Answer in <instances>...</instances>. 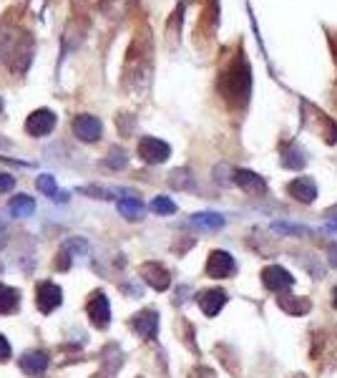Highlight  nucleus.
Instances as JSON below:
<instances>
[{"mask_svg":"<svg viewBox=\"0 0 337 378\" xmlns=\"http://www.w3.org/2000/svg\"><path fill=\"white\" fill-rule=\"evenodd\" d=\"M138 157L146 164H164L171 157V146L157 136H144L138 141Z\"/></svg>","mask_w":337,"mask_h":378,"instance_id":"3","label":"nucleus"},{"mask_svg":"<svg viewBox=\"0 0 337 378\" xmlns=\"http://www.w3.org/2000/svg\"><path fill=\"white\" fill-rule=\"evenodd\" d=\"M280 305H282L285 310H287V313H292V315H302V313H307V310L313 308V305H310L307 300H302V298H289V300H280Z\"/></svg>","mask_w":337,"mask_h":378,"instance_id":"22","label":"nucleus"},{"mask_svg":"<svg viewBox=\"0 0 337 378\" xmlns=\"http://www.w3.org/2000/svg\"><path fill=\"white\" fill-rule=\"evenodd\" d=\"M126 162H129V157H126V151H124V149H119V146H113V149L108 151L106 167H111V169H121V167H126Z\"/></svg>","mask_w":337,"mask_h":378,"instance_id":"24","label":"nucleus"},{"mask_svg":"<svg viewBox=\"0 0 337 378\" xmlns=\"http://www.w3.org/2000/svg\"><path fill=\"white\" fill-rule=\"evenodd\" d=\"M189 378H214V371H209V368H194Z\"/></svg>","mask_w":337,"mask_h":378,"instance_id":"29","label":"nucleus"},{"mask_svg":"<svg viewBox=\"0 0 337 378\" xmlns=\"http://www.w3.org/2000/svg\"><path fill=\"white\" fill-rule=\"evenodd\" d=\"M131 328L141 338L154 340L159 333V313L157 310H141L131 318Z\"/></svg>","mask_w":337,"mask_h":378,"instance_id":"9","label":"nucleus"},{"mask_svg":"<svg viewBox=\"0 0 337 378\" xmlns=\"http://www.w3.org/2000/svg\"><path fill=\"white\" fill-rule=\"evenodd\" d=\"M48 368V353L45 351H28L20 356V371L28 376H41Z\"/></svg>","mask_w":337,"mask_h":378,"instance_id":"14","label":"nucleus"},{"mask_svg":"<svg viewBox=\"0 0 337 378\" xmlns=\"http://www.w3.org/2000/svg\"><path fill=\"white\" fill-rule=\"evenodd\" d=\"M36 187L41 195L50 197L53 202H69V192H58V184H56V176L53 174H41L36 179Z\"/></svg>","mask_w":337,"mask_h":378,"instance_id":"17","label":"nucleus"},{"mask_svg":"<svg viewBox=\"0 0 337 378\" xmlns=\"http://www.w3.org/2000/svg\"><path fill=\"white\" fill-rule=\"evenodd\" d=\"M196 300H199L201 313L209 315V318H214V315L222 313V308L227 305V293L224 290H204Z\"/></svg>","mask_w":337,"mask_h":378,"instance_id":"13","label":"nucleus"},{"mask_svg":"<svg viewBox=\"0 0 337 378\" xmlns=\"http://www.w3.org/2000/svg\"><path fill=\"white\" fill-rule=\"evenodd\" d=\"M287 192L292 200L302 202V204H310V202L317 200V184L310 179V176H297L287 184Z\"/></svg>","mask_w":337,"mask_h":378,"instance_id":"11","label":"nucleus"},{"mask_svg":"<svg viewBox=\"0 0 337 378\" xmlns=\"http://www.w3.org/2000/svg\"><path fill=\"white\" fill-rule=\"evenodd\" d=\"M141 277H144V283H149L159 293H164L171 285V275L162 262H144L141 265Z\"/></svg>","mask_w":337,"mask_h":378,"instance_id":"10","label":"nucleus"},{"mask_svg":"<svg viewBox=\"0 0 337 378\" xmlns=\"http://www.w3.org/2000/svg\"><path fill=\"white\" fill-rule=\"evenodd\" d=\"M119 214L121 217H126V220H131V222H138V220H144V214H146V207H144V202L136 200V197H126V200H119Z\"/></svg>","mask_w":337,"mask_h":378,"instance_id":"18","label":"nucleus"},{"mask_svg":"<svg viewBox=\"0 0 337 378\" xmlns=\"http://www.w3.org/2000/svg\"><path fill=\"white\" fill-rule=\"evenodd\" d=\"M23 41H28V38H25L18 28H6V31L0 33V58H3L8 66H13V58H20V53L31 61V46L23 48Z\"/></svg>","mask_w":337,"mask_h":378,"instance_id":"1","label":"nucleus"},{"mask_svg":"<svg viewBox=\"0 0 337 378\" xmlns=\"http://www.w3.org/2000/svg\"><path fill=\"white\" fill-rule=\"evenodd\" d=\"M282 164H285V167H289V169H300V167H305V157H302V151L297 149V146H289V149L285 151V159H282Z\"/></svg>","mask_w":337,"mask_h":378,"instance_id":"23","label":"nucleus"},{"mask_svg":"<svg viewBox=\"0 0 337 378\" xmlns=\"http://www.w3.org/2000/svg\"><path fill=\"white\" fill-rule=\"evenodd\" d=\"M327 262H330V267H337V245H330V250H327Z\"/></svg>","mask_w":337,"mask_h":378,"instance_id":"30","label":"nucleus"},{"mask_svg":"<svg viewBox=\"0 0 337 378\" xmlns=\"http://www.w3.org/2000/svg\"><path fill=\"white\" fill-rule=\"evenodd\" d=\"M151 209L157 214H174L176 212V204L168 197H154V202H151Z\"/></svg>","mask_w":337,"mask_h":378,"instance_id":"25","label":"nucleus"},{"mask_svg":"<svg viewBox=\"0 0 337 378\" xmlns=\"http://www.w3.org/2000/svg\"><path fill=\"white\" fill-rule=\"evenodd\" d=\"M15 187V176L6 174V172H0V195H6L10 189Z\"/></svg>","mask_w":337,"mask_h":378,"instance_id":"26","label":"nucleus"},{"mask_svg":"<svg viewBox=\"0 0 337 378\" xmlns=\"http://www.w3.org/2000/svg\"><path fill=\"white\" fill-rule=\"evenodd\" d=\"M88 250V245L83 242L81 237H73V239H69L66 245L58 250V255H56V267L58 270H69L71 267V262H73V252H86Z\"/></svg>","mask_w":337,"mask_h":378,"instance_id":"15","label":"nucleus"},{"mask_svg":"<svg viewBox=\"0 0 337 378\" xmlns=\"http://www.w3.org/2000/svg\"><path fill=\"white\" fill-rule=\"evenodd\" d=\"M168 184L174 189H194V179L189 169H174L168 176Z\"/></svg>","mask_w":337,"mask_h":378,"instance_id":"21","label":"nucleus"},{"mask_svg":"<svg viewBox=\"0 0 337 378\" xmlns=\"http://www.w3.org/2000/svg\"><path fill=\"white\" fill-rule=\"evenodd\" d=\"M8 212H10L13 217H18V220H25V217H31V214L36 212V202H33V197H28V195H18L10 200Z\"/></svg>","mask_w":337,"mask_h":378,"instance_id":"19","label":"nucleus"},{"mask_svg":"<svg viewBox=\"0 0 337 378\" xmlns=\"http://www.w3.org/2000/svg\"><path fill=\"white\" fill-rule=\"evenodd\" d=\"M56 129V113L50 108H36L25 121V132L31 136H48Z\"/></svg>","mask_w":337,"mask_h":378,"instance_id":"4","label":"nucleus"},{"mask_svg":"<svg viewBox=\"0 0 337 378\" xmlns=\"http://www.w3.org/2000/svg\"><path fill=\"white\" fill-rule=\"evenodd\" d=\"M86 313L96 328H108V323H111V305H108V298L103 295V293H94L86 305Z\"/></svg>","mask_w":337,"mask_h":378,"instance_id":"7","label":"nucleus"},{"mask_svg":"<svg viewBox=\"0 0 337 378\" xmlns=\"http://www.w3.org/2000/svg\"><path fill=\"white\" fill-rule=\"evenodd\" d=\"M262 283L272 293H285V290H289L294 285V277L285 267H280V265H269L262 272Z\"/></svg>","mask_w":337,"mask_h":378,"instance_id":"8","label":"nucleus"},{"mask_svg":"<svg viewBox=\"0 0 337 378\" xmlns=\"http://www.w3.org/2000/svg\"><path fill=\"white\" fill-rule=\"evenodd\" d=\"M277 230H282V232H292V234H305L307 230L305 227H294V225H275Z\"/></svg>","mask_w":337,"mask_h":378,"instance_id":"28","label":"nucleus"},{"mask_svg":"<svg viewBox=\"0 0 337 378\" xmlns=\"http://www.w3.org/2000/svg\"><path fill=\"white\" fill-rule=\"evenodd\" d=\"M332 302H335V308H337V288H335V293H332Z\"/></svg>","mask_w":337,"mask_h":378,"instance_id":"31","label":"nucleus"},{"mask_svg":"<svg viewBox=\"0 0 337 378\" xmlns=\"http://www.w3.org/2000/svg\"><path fill=\"white\" fill-rule=\"evenodd\" d=\"M234 270H237V262L231 258V252H224V250L209 252V258H206V275L209 277L224 280V277L234 275Z\"/></svg>","mask_w":337,"mask_h":378,"instance_id":"2","label":"nucleus"},{"mask_svg":"<svg viewBox=\"0 0 337 378\" xmlns=\"http://www.w3.org/2000/svg\"><path fill=\"white\" fill-rule=\"evenodd\" d=\"M0 111H3V99H0Z\"/></svg>","mask_w":337,"mask_h":378,"instance_id":"32","label":"nucleus"},{"mask_svg":"<svg viewBox=\"0 0 337 378\" xmlns=\"http://www.w3.org/2000/svg\"><path fill=\"white\" fill-rule=\"evenodd\" d=\"M63 302V290L58 288V285L53 283H41L36 290V305L41 313H53V310L58 308Z\"/></svg>","mask_w":337,"mask_h":378,"instance_id":"6","label":"nucleus"},{"mask_svg":"<svg viewBox=\"0 0 337 378\" xmlns=\"http://www.w3.org/2000/svg\"><path fill=\"white\" fill-rule=\"evenodd\" d=\"M20 305V293L15 288L0 285V315H13Z\"/></svg>","mask_w":337,"mask_h":378,"instance_id":"20","label":"nucleus"},{"mask_svg":"<svg viewBox=\"0 0 337 378\" xmlns=\"http://www.w3.org/2000/svg\"><path fill=\"white\" fill-rule=\"evenodd\" d=\"M192 222L196 230H204V232H217L224 227V217L217 212H199V214H192Z\"/></svg>","mask_w":337,"mask_h":378,"instance_id":"16","label":"nucleus"},{"mask_svg":"<svg viewBox=\"0 0 337 378\" xmlns=\"http://www.w3.org/2000/svg\"><path fill=\"white\" fill-rule=\"evenodd\" d=\"M10 343L6 340V335H0V363H6L8 358H10Z\"/></svg>","mask_w":337,"mask_h":378,"instance_id":"27","label":"nucleus"},{"mask_svg":"<svg viewBox=\"0 0 337 378\" xmlns=\"http://www.w3.org/2000/svg\"><path fill=\"white\" fill-rule=\"evenodd\" d=\"M73 134L81 141H86V144H94V141L101 139V134H103V124H101V119L91 116V113H81V116L73 119Z\"/></svg>","mask_w":337,"mask_h":378,"instance_id":"5","label":"nucleus"},{"mask_svg":"<svg viewBox=\"0 0 337 378\" xmlns=\"http://www.w3.org/2000/svg\"><path fill=\"white\" fill-rule=\"evenodd\" d=\"M231 182L239 184L244 192H250V195H254V197L267 195V182H264L259 174H254V172H250V169H237V172H234V179H231Z\"/></svg>","mask_w":337,"mask_h":378,"instance_id":"12","label":"nucleus"}]
</instances>
